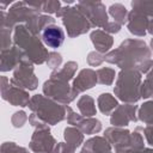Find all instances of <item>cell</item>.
Returning a JSON list of instances; mask_svg holds the SVG:
<instances>
[{"mask_svg":"<svg viewBox=\"0 0 153 153\" xmlns=\"http://www.w3.org/2000/svg\"><path fill=\"white\" fill-rule=\"evenodd\" d=\"M42 39L45 45L55 49V48H59L63 43L65 33L61 27H59L56 25H50L44 29V31L42 33Z\"/></svg>","mask_w":153,"mask_h":153,"instance_id":"1","label":"cell"}]
</instances>
